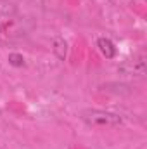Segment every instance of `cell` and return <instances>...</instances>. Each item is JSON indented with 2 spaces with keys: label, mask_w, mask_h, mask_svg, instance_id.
Masks as SVG:
<instances>
[{
  "label": "cell",
  "mask_w": 147,
  "mask_h": 149,
  "mask_svg": "<svg viewBox=\"0 0 147 149\" xmlns=\"http://www.w3.org/2000/svg\"><path fill=\"white\" fill-rule=\"evenodd\" d=\"M0 24H2V14H0Z\"/></svg>",
  "instance_id": "8"
},
{
  "label": "cell",
  "mask_w": 147,
  "mask_h": 149,
  "mask_svg": "<svg viewBox=\"0 0 147 149\" xmlns=\"http://www.w3.org/2000/svg\"><path fill=\"white\" fill-rule=\"evenodd\" d=\"M16 12H17V7H16L12 2H9V0H0V14H2V16L12 17V16H16Z\"/></svg>",
  "instance_id": "6"
},
{
  "label": "cell",
  "mask_w": 147,
  "mask_h": 149,
  "mask_svg": "<svg viewBox=\"0 0 147 149\" xmlns=\"http://www.w3.org/2000/svg\"><path fill=\"white\" fill-rule=\"evenodd\" d=\"M80 118L85 125L88 127H99V128H112V127H119L123 123V116L118 113L106 111V109H95V108H88L80 113Z\"/></svg>",
  "instance_id": "1"
},
{
  "label": "cell",
  "mask_w": 147,
  "mask_h": 149,
  "mask_svg": "<svg viewBox=\"0 0 147 149\" xmlns=\"http://www.w3.org/2000/svg\"><path fill=\"white\" fill-rule=\"evenodd\" d=\"M52 52L59 61H64L68 57V42L62 37H54L52 38Z\"/></svg>",
  "instance_id": "5"
},
{
  "label": "cell",
  "mask_w": 147,
  "mask_h": 149,
  "mask_svg": "<svg viewBox=\"0 0 147 149\" xmlns=\"http://www.w3.org/2000/svg\"><path fill=\"white\" fill-rule=\"evenodd\" d=\"M7 59H9V64L14 66V68H23V66H24V57H23V54H19V52H10V54L7 56Z\"/></svg>",
  "instance_id": "7"
},
{
  "label": "cell",
  "mask_w": 147,
  "mask_h": 149,
  "mask_svg": "<svg viewBox=\"0 0 147 149\" xmlns=\"http://www.w3.org/2000/svg\"><path fill=\"white\" fill-rule=\"evenodd\" d=\"M118 73L123 76H132V78H144L147 74V61L144 54L133 56L128 61H123L118 66Z\"/></svg>",
  "instance_id": "2"
},
{
  "label": "cell",
  "mask_w": 147,
  "mask_h": 149,
  "mask_svg": "<svg viewBox=\"0 0 147 149\" xmlns=\"http://www.w3.org/2000/svg\"><path fill=\"white\" fill-rule=\"evenodd\" d=\"M101 90L102 92H107V94H114V95H130L133 92L132 85L123 83V81H109V83H104V85H101Z\"/></svg>",
  "instance_id": "3"
},
{
  "label": "cell",
  "mask_w": 147,
  "mask_h": 149,
  "mask_svg": "<svg viewBox=\"0 0 147 149\" xmlns=\"http://www.w3.org/2000/svg\"><path fill=\"white\" fill-rule=\"evenodd\" d=\"M97 49H99V52H101L106 59H114V57H116V52H118L114 42L107 37L97 38Z\"/></svg>",
  "instance_id": "4"
}]
</instances>
